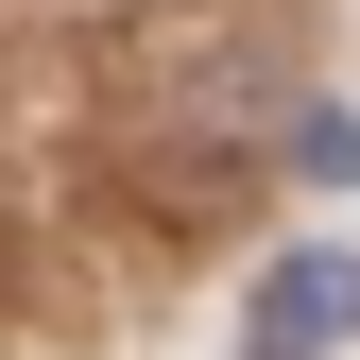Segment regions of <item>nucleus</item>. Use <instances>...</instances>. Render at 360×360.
<instances>
[{"label":"nucleus","instance_id":"2","mask_svg":"<svg viewBox=\"0 0 360 360\" xmlns=\"http://www.w3.org/2000/svg\"><path fill=\"white\" fill-rule=\"evenodd\" d=\"M292 155H309V172L343 189V172H360V120H343V103H292Z\"/></svg>","mask_w":360,"mask_h":360},{"label":"nucleus","instance_id":"3","mask_svg":"<svg viewBox=\"0 0 360 360\" xmlns=\"http://www.w3.org/2000/svg\"><path fill=\"white\" fill-rule=\"evenodd\" d=\"M240 360H292V343H240Z\"/></svg>","mask_w":360,"mask_h":360},{"label":"nucleus","instance_id":"1","mask_svg":"<svg viewBox=\"0 0 360 360\" xmlns=\"http://www.w3.org/2000/svg\"><path fill=\"white\" fill-rule=\"evenodd\" d=\"M257 343H292V360H326V343H360V257H343V240H309V257H275V275H257Z\"/></svg>","mask_w":360,"mask_h":360}]
</instances>
